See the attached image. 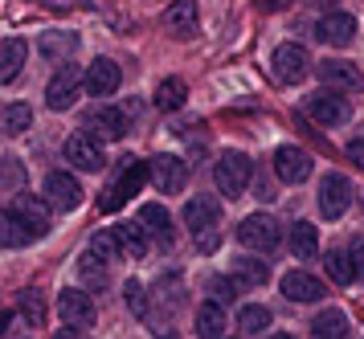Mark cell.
I'll list each match as a JSON object with an SVG mask.
<instances>
[{
	"instance_id": "1",
	"label": "cell",
	"mask_w": 364,
	"mask_h": 339,
	"mask_svg": "<svg viewBox=\"0 0 364 339\" xmlns=\"http://www.w3.org/2000/svg\"><path fill=\"white\" fill-rule=\"evenodd\" d=\"M250 176H254V163H250L246 151H225V156L213 163L217 188H221V196H230V200L250 188Z\"/></svg>"
},
{
	"instance_id": "2",
	"label": "cell",
	"mask_w": 364,
	"mask_h": 339,
	"mask_svg": "<svg viewBox=\"0 0 364 339\" xmlns=\"http://www.w3.org/2000/svg\"><path fill=\"white\" fill-rule=\"evenodd\" d=\"M237 242L246 245V249L270 254V249H279L282 229H279V221H274V217H266V212H254V217H246V221L237 225Z\"/></svg>"
},
{
	"instance_id": "3",
	"label": "cell",
	"mask_w": 364,
	"mask_h": 339,
	"mask_svg": "<svg viewBox=\"0 0 364 339\" xmlns=\"http://www.w3.org/2000/svg\"><path fill=\"white\" fill-rule=\"evenodd\" d=\"M303 111L311 114L319 127H340V123H348V114H352V107H348L344 98L336 95V90H315V95L303 98Z\"/></svg>"
},
{
	"instance_id": "4",
	"label": "cell",
	"mask_w": 364,
	"mask_h": 339,
	"mask_svg": "<svg viewBox=\"0 0 364 339\" xmlns=\"http://www.w3.org/2000/svg\"><path fill=\"white\" fill-rule=\"evenodd\" d=\"M66 163H74L78 172H102L107 168V151H102V139H95L90 131H78L66 139Z\"/></svg>"
},
{
	"instance_id": "5",
	"label": "cell",
	"mask_w": 364,
	"mask_h": 339,
	"mask_svg": "<svg viewBox=\"0 0 364 339\" xmlns=\"http://www.w3.org/2000/svg\"><path fill=\"white\" fill-rule=\"evenodd\" d=\"M82 86H86L82 70H78V65H62L50 78V86H46V102H50L53 111H70V107L78 102V90H82Z\"/></svg>"
},
{
	"instance_id": "6",
	"label": "cell",
	"mask_w": 364,
	"mask_h": 339,
	"mask_svg": "<svg viewBox=\"0 0 364 339\" xmlns=\"http://www.w3.org/2000/svg\"><path fill=\"white\" fill-rule=\"evenodd\" d=\"M348 205H352V180L340 176V172H328V176L319 180V212L336 221V217H344Z\"/></svg>"
},
{
	"instance_id": "7",
	"label": "cell",
	"mask_w": 364,
	"mask_h": 339,
	"mask_svg": "<svg viewBox=\"0 0 364 339\" xmlns=\"http://www.w3.org/2000/svg\"><path fill=\"white\" fill-rule=\"evenodd\" d=\"M315 74H319V82H323L328 90H360L364 86L360 65L344 62V58H323V62L315 65Z\"/></svg>"
},
{
	"instance_id": "8",
	"label": "cell",
	"mask_w": 364,
	"mask_h": 339,
	"mask_svg": "<svg viewBox=\"0 0 364 339\" xmlns=\"http://www.w3.org/2000/svg\"><path fill=\"white\" fill-rule=\"evenodd\" d=\"M311 168H315V160H311V151H307V147L287 144V147L274 151V172H279L282 184H303V180L311 176Z\"/></svg>"
},
{
	"instance_id": "9",
	"label": "cell",
	"mask_w": 364,
	"mask_h": 339,
	"mask_svg": "<svg viewBox=\"0 0 364 339\" xmlns=\"http://www.w3.org/2000/svg\"><path fill=\"white\" fill-rule=\"evenodd\" d=\"M270 65H274V78L291 86V82H303V78H307V70H311V58H307V49H303V45L287 41V45L274 49Z\"/></svg>"
},
{
	"instance_id": "10",
	"label": "cell",
	"mask_w": 364,
	"mask_h": 339,
	"mask_svg": "<svg viewBox=\"0 0 364 339\" xmlns=\"http://www.w3.org/2000/svg\"><path fill=\"white\" fill-rule=\"evenodd\" d=\"M151 176V168L148 163H127V172H123V176L115 180V184H111V188H107V193H102V212H115L119 205H123V200H127V196H135L139 193V188H144V180Z\"/></svg>"
},
{
	"instance_id": "11",
	"label": "cell",
	"mask_w": 364,
	"mask_h": 339,
	"mask_svg": "<svg viewBox=\"0 0 364 339\" xmlns=\"http://www.w3.org/2000/svg\"><path fill=\"white\" fill-rule=\"evenodd\" d=\"M148 168H151V184L164 196L184 193V184H188V163L184 160H176V156H156Z\"/></svg>"
},
{
	"instance_id": "12",
	"label": "cell",
	"mask_w": 364,
	"mask_h": 339,
	"mask_svg": "<svg viewBox=\"0 0 364 339\" xmlns=\"http://www.w3.org/2000/svg\"><path fill=\"white\" fill-rule=\"evenodd\" d=\"M46 200H50L53 209H78L82 205V184L70 176V172H50L46 176Z\"/></svg>"
},
{
	"instance_id": "13",
	"label": "cell",
	"mask_w": 364,
	"mask_h": 339,
	"mask_svg": "<svg viewBox=\"0 0 364 339\" xmlns=\"http://www.w3.org/2000/svg\"><path fill=\"white\" fill-rule=\"evenodd\" d=\"M119 82H123V70H119L111 58H95V62H90V70H86V90H90V98L115 95Z\"/></svg>"
},
{
	"instance_id": "14",
	"label": "cell",
	"mask_w": 364,
	"mask_h": 339,
	"mask_svg": "<svg viewBox=\"0 0 364 339\" xmlns=\"http://www.w3.org/2000/svg\"><path fill=\"white\" fill-rule=\"evenodd\" d=\"M58 315L66 327H90L95 323V303L82 291H62L58 294Z\"/></svg>"
},
{
	"instance_id": "15",
	"label": "cell",
	"mask_w": 364,
	"mask_h": 339,
	"mask_svg": "<svg viewBox=\"0 0 364 339\" xmlns=\"http://www.w3.org/2000/svg\"><path fill=\"white\" fill-rule=\"evenodd\" d=\"M315 37L323 41V45H336V49H344L352 45V37H356V16H348V13H328L319 25H315Z\"/></svg>"
},
{
	"instance_id": "16",
	"label": "cell",
	"mask_w": 364,
	"mask_h": 339,
	"mask_svg": "<svg viewBox=\"0 0 364 339\" xmlns=\"http://www.w3.org/2000/svg\"><path fill=\"white\" fill-rule=\"evenodd\" d=\"M282 294L291 298V303H319L323 298V282L307 270H291V274H282Z\"/></svg>"
},
{
	"instance_id": "17",
	"label": "cell",
	"mask_w": 364,
	"mask_h": 339,
	"mask_svg": "<svg viewBox=\"0 0 364 339\" xmlns=\"http://www.w3.org/2000/svg\"><path fill=\"white\" fill-rule=\"evenodd\" d=\"M132 127V119L119 111V107H99V111L90 114V135L95 139H123Z\"/></svg>"
},
{
	"instance_id": "18",
	"label": "cell",
	"mask_w": 364,
	"mask_h": 339,
	"mask_svg": "<svg viewBox=\"0 0 364 339\" xmlns=\"http://www.w3.org/2000/svg\"><path fill=\"white\" fill-rule=\"evenodd\" d=\"M217 221H221V205H217L213 196H193V200L184 205V225L193 229V233L217 229Z\"/></svg>"
},
{
	"instance_id": "19",
	"label": "cell",
	"mask_w": 364,
	"mask_h": 339,
	"mask_svg": "<svg viewBox=\"0 0 364 339\" xmlns=\"http://www.w3.org/2000/svg\"><path fill=\"white\" fill-rule=\"evenodd\" d=\"M25 58H29V45H25L21 37H9V41H0V86L17 78L21 65H25Z\"/></svg>"
},
{
	"instance_id": "20",
	"label": "cell",
	"mask_w": 364,
	"mask_h": 339,
	"mask_svg": "<svg viewBox=\"0 0 364 339\" xmlns=\"http://www.w3.org/2000/svg\"><path fill=\"white\" fill-rule=\"evenodd\" d=\"M164 25L176 37H188V33L197 29V0H172L164 13Z\"/></svg>"
},
{
	"instance_id": "21",
	"label": "cell",
	"mask_w": 364,
	"mask_h": 339,
	"mask_svg": "<svg viewBox=\"0 0 364 339\" xmlns=\"http://www.w3.org/2000/svg\"><path fill=\"white\" fill-rule=\"evenodd\" d=\"M139 225L148 229L160 245H172V217H168L164 205H144L139 209Z\"/></svg>"
},
{
	"instance_id": "22",
	"label": "cell",
	"mask_w": 364,
	"mask_h": 339,
	"mask_svg": "<svg viewBox=\"0 0 364 339\" xmlns=\"http://www.w3.org/2000/svg\"><path fill=\"white\" fill-rule=\"evenodd\" d=\"M311 339H348V315L336 307L319 311L311 323Z\"/></svg>"
},
{
	"instance_id": "23",
	"label": "cell",
	"mask_w": 364,
	"mask_h": 339,
	"mask_svg": "<svg viewBox=\"0 0 364 339\" xmlns=\"http://www.w3.org/2000/svg\"><path fill=\"white\" fill-rule=\"evenodd\" d=\"M291 254L299 262H311L319 254V229L311 221H295V229H291Z\"/></svg>"
},
{
	"instance_id": "24",
	"label": "cell",
	"mask_w": 364,
	"mask_h": 339,
	"mask_svg": "<svg viewBox=\"0 0 364 339\" xmlns=\"http://www.w3.org/2000/svg\"><path fill=\"white\" fill-rule=\"evenodd\" d=\"M37 237H46V233L37 225H29L17 209L4 212V245H29V242H37Z\"/></svg>"
},
{
	"instance_id": "25",
	"label": "cell",
	"mask_w": 364,
	"mask_h": 339,
	"mask_svg": "<svg viewBox=\"0 0 364 339\" xmlns=\"http://www.w3.org/2000/svg\"><path fill=\"white\" fill-rule=\"evenodd\" d=\"M197 335L200 339L225 335V307H221V303H200L197 307Z\"/></svg>"
},
{
	"instance_id": "26",
	"label": "cell",
	"mask_w": 364,
	"mask_h": 339,
	"mask_svg": "<svg viewBox=\"0 0 364 339\" xmlns=\"http://www.w3.org/2000/svg\"><path fill=\"white\" fill-rule=\"evenodd\" d=\"M13 209L29 221V225H37L41 233L50 229V200H37V196H29V193H21L17 200H13Z\"/></svg>"
},
{
	"instance_id": "27",
	"label": "cell",
	"mask_w": 364,
	"mask_h": 339,
	"mask_svg": "<svg viewBox=\"0 0 364 339\" xmlns=\"http://www.w3.org/2000/svg\"><path fill=\"white\" fill-rule=\"evenodd\" d=\"M184 98H188L184 78H164L160 86H156V107H160V111H181Z\"/></svg>"
},
{
	"instance_id": "28",
	"label": "cell",
	"mask_w": 364,
	"mask_h": 339,
	"mask_svg": "<svg viewBox=\"0 0 364 339\" xmlns=\"http://www.w3.org/2000/svg\"><path fill=\"white\" fill-rule=\"evenodd\" d=\"M115 237H119V245H123V254H132V258H144L148 254V229L139 225H119L115 229Z\"/></svg>"
},
{
	"instance_id": "29",
	"label": "cell",
	"mask_w": 364,
	"mask_h": 339,
	"mask_svg": "<svg viewBox=\"0 0 364 339\" xmlns=\"http://www.w3.org/2000/svg\"><path fill=\"white\" fill-rule=\"evenodd\" d=\"M86 254H95V258H99L102 266H107V262H119V258H123V245H119L115 229H102V233H95Z\"/></svg>"
},
{
	"instance_id": "30",
	"label": "cell",
	"mask_w": 364,
	"mask_h": 339,
	"mask_svg": "<svg viewBox=\"0 0 364 339\" xmlns=\"http://www.w3.org/2000/svg\"><path fill=\"white\" fill-rule=\"evenodd\" d=\"M233 278H237L242 286H262L266 278H270V270H266V262H258V258H237L233 262Z\"/></svg>"
},
{
	"instance_id": "31",
	"label": "cell",
	"mask_w": 364,
	"mask_h": 339,
	"mask_svg": "<svg viewBox=\"0 0 364 339\" xmlns=\"http://www.w3.org/2000/svg\"><path fill=\"white\" fill-rule=\"evenodd\" d=\"M323 266H328V278H331V282H340V286L356 282V266H352V254H344V249H331Z\"/></svg>"
},
{
	"instance_id": "32",
	"label": "cell",
	"mask_w": 364,
	"mask_h": 339,
	"mask_svg": "<svg viewBox=\"0 0 364 339\" xmlns=\"http://www.w3.org/2000/svg\"><path fill=\"white\" fill-rule=\"evenodd\" d=\"M237 327H242L246 335H262L266 327H270V311L258 307V303H250V307L237 311Z\"/></svg>"
},
{
	"instance_id": "33",
	"label": "cell",
	"mask_w": 364,
	"mask_h": 339,
	"mask_svg": "<svg viewBox=\"0 0 364 339\" xmlns=\"http://www.w3.org/2000/svg\"><path fill=\"white\" fill-rule=\"evenodd\" d=\"M74 49H78V37H74V33H46V37H41V53H46V58H70V53H74Z\"/></svg>"
},
{
	"instance_id": "34",
	"label": "cell",
	"mask_w": 364,
	"mask_h": 339,
	"mask_svg": "<svg viewBox=\"0 0 364 339\" xmlns=\"http://www.w3.org/2000/svg\"><path fill=\"white\" fill-rule=\"evenodd\" d=\"M21 315H25L33 327H46V315H50V311H46V294L41 291H25L21 294Z\"/></svg>"
},
{
	"instance_id": "35",
	"label": "cell",
	"mask_w": 364,
	"mask_h": 339,
	"mask_svg": "<svg viewBox=\"0 0 364 339\" xmlns=\"http://www.w3.org/2000/svg\"><path fill=\"white\" fill-rule=\"evenodd\" d=\"M0 119H4V131H9V135H21V131L33 123V111H29L25 102H13V107H4Z\"/></svg>"
},
{
	"instance_id": "36",
	"label": "cell",
	"mask_w": 364,
	"mask_h": 339,
	"mask_svg": "<svg viewBox=\"0 0 364 339\" xmlns=\"http://www.w3.org/2000/svg\"><path fill=\"white\" fill-rule=\"evenodd\" d=\"M209 291H213V303H233L237 291H242V282H237V278H213Z\"/></svg>"
},
{
	"instance_id": "37",
	"label": "cell",
	"mask_w": 364,
	"mask_h": 339,
	"mask_svg": "<svg viewBox=\"0 0 364 339\" xmlns=\"http://www.w3.org/2000/svg\"><path fill=\"white\" fill-rule=\"evenodd\" d=\"M82 278H86V282H95V286H102V282H107V274H102V262L95 258V254H86V258H82Z\"/></svg>"
},
{
	"instance_id": "38",
	"label": "cell",
	"mask_w": 364,
	"mask_h": 339,
	"mask_svg": "<svg viewBox=\"0 0 364 339\" xmlns=\"http://www.w3.org/2000/svg\"><path fill=\"white\" fill-rule=\"evenodd\" d=\"M123 294H127V307H132L135 315H144V311H148V303H144V286H139V282H127Z\"/></svg>"
},
{
	"instance_id": "39",
	"label": "cell",
	"mask_w": 364,
	"mask_h": 339,
	"mask_svg": "<svg viewBox=\"0 0 364 339\" xmlns=\"http://www.w3.org/2000/svg\"><path fill=\"white\" fill-rule=\"evenodd\" d=\"M217 242H221V237H217L213 229H205V233H197V245H200V254H213V249H217Z\"/></svg>"
},
{
	"instance_id": "40",
	"label": "cell",
	"mask_w": 364,
	"mask_h": 339,
	"mask_svg": "<svg viewBox=\"0 0 364 339\" xmlns=\"http://www.w3.org/2000/svg\"><path fill=\"white\" fill-rule=\"evenodd\" d=\"M352 266H356V278L364 282V242L352 245Z\"/></svg>"
},
{
	"instance_id": "41",
	"label": "cell",
	"mask_w": 364,
	"mask_h": 339,
	"mask_svg": "<svg viewBox=\"0 0 364 339\" xmlns=\"http://www.w3.org/2000/svg\"><path fill=\"white\" fill-rule=\"evenodd\" d=\"M348 160L364 168V139H352V144H348Z\"/></svg>"
},
{
	"instance_id": "42",
	"label": "cell",
	"mask_w": 364,
	"mask_h": 339,
	"mask_svg": "<svg viewBox=\"0 0 364 339\" xmlns=\"http://www.w3.org/2000/svg\"><path fill=\"white\" fill-rule=\"evenodd\" d=\"M258 9L262 13H279V9H287V0H258Z\"/></svg>"
},
{
	"instance_id": "43",
	"label": "cell",
	"mask_w": 364,
	"mask_h": 339,
	"mask_svg": "<svg viewBox=\"0 0 364 339\" xmlns=\"http://www.w3.org/2000/svg\"><path fill=\"white\" fill-rule=\"evenodd\" d=\"M46 4H53V9H70V0H46Z\"/></svg>"
},
{
	"instance_id": "44",
	"label": "cell",
	"mask_w": 364,
	"mask_h": 339,
	"mask_svg": "<svg viewBox=\"0 0 364 339\" xmlns=\"http://www.w3.org/2000/svg\"><path fill=\"white\" fill-rule=\"evenodd\" d=\"M53 339H78V335H74V331H58Z\"/></svg>"
},
{
	"instance_id": "45",
	"label": "cell",
	"mask_w": 364,
	"mask_h": 339,
	"mask_svg": "<svg viewBox=\"0 0 364 339\" xmlns=\"http://www.w3.org/2000/svg\"><path fill=\"white\" fill-rule=\"evenodd\" d=\"M4 327H9V311H0V331H4Z\"/></svg>"
},
{
	"instance_id": "46",
	"label": "cell",
	"mask_w": 364,
	"mask_h": 339,
	"mask_svg": "<svg viewBox=\"0 0 364 339\" xmlns=\"http://www.w3.org/2000/svg\"><path fill=\"white\" fill-rule=\"evenodd\" d=\"M0 242H4V217H0Z\"/></svg>"
},
{
	"instance_id": "47",
	"label": "cell",
	"mask_w": 364,
	"mask_h": 339,
	"mask_svg": "<svg viewBox=\"0 0 364 339\" xmlns=\"http://www.w3.org/2000/svg\"><path fill=\"white\" fill-rule=\"evenodd\" d=\"M270 339H295V335H270Z\"/></svg>"
}]
</instances>
